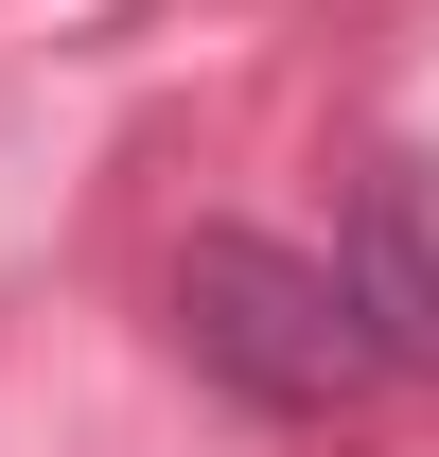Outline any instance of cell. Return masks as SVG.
<instances>
[{"label":"cell","instance_id":"cell-1","mask_svg":"<svg viewBox=\"0 0 439 457\" xmlns=\"http://www.w3.org/2000/svg\"><path fill=\"white\" fill-rule=\"evenodd\" d=\"M176 352L211 370L228 404L264 422H334V404L386 387V335L334 246H281V228H194L176 246Z\"/></svg>","mask_w":439,"mask_h":457},{"label":"cell","instance_id":"cell-2","mask_svg":"<svg viewBox=\"0 0 439 457\" xmlns=\"http://www.w3.org/2000/svg\"><path fill=\"white\" fill-rule=\"evenodd\" d=\"M352 299H369L386 370H439V159H369L352 176Z\"/></svg>","mask_w":439,"mask_h":457}]
</instances>
